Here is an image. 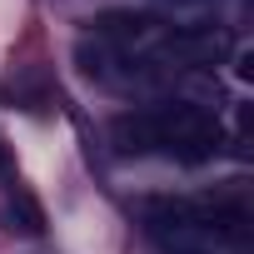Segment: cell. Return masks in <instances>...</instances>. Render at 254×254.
Wrapping results in <instances>:
<instances>
[{
	"label": "cell",
	"instance_id": "cell-1",
	"mask_svg": "<svg viewBox=\"0 0 254 254\" xmlns=\"http://www.w3.org/2000/svg\"><path fill=\"white\" fill-rule=\"evenodd\" d=\"M150 115V135H155V150L170 155V160H185V165H204L219 155V125L209 110L199 105H160V110H145Z\"/></svg>",
	"mask_w": 254,
	"mask_h": 254
},
{
	"label": "cell",
	"instance_id": "cell-2",
	"mask_svg": "<svg viewBox=\"0 0 254 254\" xmlns=\"http://www.w3.org/2000/svg\"><path fill=\"white\" fill-rule=\"evenodd\" d=\"M95 35L120 40V45H150V40H165L170 30L150 10H105V15H95Z\"/></svg>",
	"mask_w": 254,
	"mask_h": 254
},
{
	"label": "cell",
	"instance_id": "cell-3",
	"mask_svg": "<svg viewBox=\"0 0 254 254\" xmlns=\"http://www.w3.org/2000/svg\"><path fill=\"white\" fill-rule=\"evenodd\" d=\"M5 219H10V229L25 234V239H40V234H45V209H40V199H35L30 190H10Z\"/></svg>",
	"mask_w": 254,
	"mask_h": 254
},
{
	"label": "cell",
	"instance_id": "cell-4",
	"mask_svg": "<svg viewBox=\"0 0 254 254\" xmlns=\"http://www.w3.org/2000/svg\"><path fill=\"white\" fill-rule=\"evenodd\" d=\"M10 165H15V160H10V150L0 145V175H10Z\"/></svg>",
	"mask_w": 254,
	"mask_h": 254
}]
</instances>
